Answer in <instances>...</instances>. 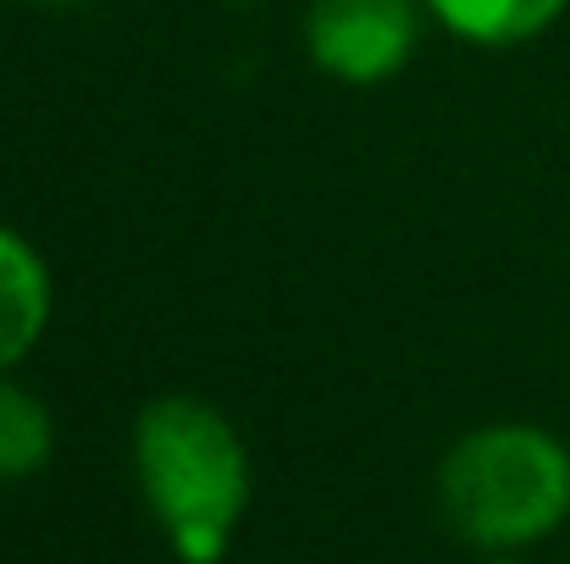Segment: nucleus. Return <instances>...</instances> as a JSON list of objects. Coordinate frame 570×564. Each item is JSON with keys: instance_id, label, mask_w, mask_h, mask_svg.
<instances>
[{"instance_id": "obj_7", "label": "nucleus", "mask_w": 570, "mask_h": 564, "mask_svg": "<svg viewBox=\"0 0 570 564\" xmlns=\"http://www.w3.org/2000/svg\"><path fill=\"white\" fill-rule=\"evenodd\" d=\"M482 564H527V560H515V554H488Z\"/></svg>"}, {"instance_id": "obj_5", "label": "nucleus", "mask_w": 570, "mask_h": 564, "mask_svg": "<svg viewBox=\"0 0 570 564\" xmlns=\"http://www.w3.org/2000/svg\"><path fill=\"white\" fill-rule=\"evenodd\" d=\"M454 39L482 50H510L549 33L566 17L570 0H421Z\"/></svg>"}, {"instance_id": "obj_1", "label": "nucleus", "mask_w": 570, "mask_h": 564, "mask_svg": "<svg viewBox=\"0 0 570 564\" xmlns=\"http://www.w3.org/2000/svg\"><path fill=\"white\" fill-rule=\"evenodd\" d=\"M134 476L178 564H222L249 509V448L238 426L194 398L161 393L134 420Z\"/></svg>"}, {"instance_id": "obj_3", "label": "nucleus", "mask_w": 570, "mask_h": 564, "mask_svg": "<svg viewBox=\"0 0 570 564\" xmlns=\"http://www.w3.org/2000/svg\"><path fill=\"white\" fill-rule=\"evenodd\" d=\"M421 39L415 0H311L305 11V56L355 89L387 83Z\"/></svg>"}, {"instance_id": "obj_6", "label": "nucleus", "mask_w": 570, "mask_h": 564, "mask_svg": "<svg viewBox=\"0 0 570 564\" xmlns=\"http://www.w3.org/2000/svg\"><path fill=\"white\" fill-rule=\"evenodd\" d=\"M56 454V415L39 393L0 376V482H28Z\"/></svg>"}, {"instance_id": "obj_4", "label": "nucleus", "mask_w": 570, "mask_h": 564, "mask_svg": "<svg viewBox=\"0 0 570 564\" xmlns=\"http://www.w3.org/2000/svg\"><path fill=\"white\" fill-rule=\"evenodd\" d=\"M50 310H56V283L45 255L22 232L0 227V376H11L33 355V344L50 327Z\"/></svg>"}, {"instance_id": "obj_2", "label": "nucleus", "mask_w": 570, "mask_h": 564, "mask_svg": "<svg viewBox=\"0 0 570 564\" xmlns=\"http://www.w3.org/2000/svg\"><path fill=\"white\" fill-rule=\"evenodd\" d=\"M449 532L482 554H521L570 521V448L532 420L465 432L438 465Z\"/></svg>"}]
</instances>
